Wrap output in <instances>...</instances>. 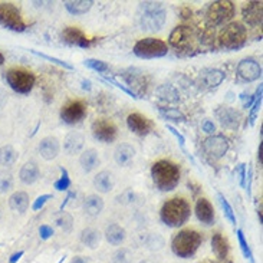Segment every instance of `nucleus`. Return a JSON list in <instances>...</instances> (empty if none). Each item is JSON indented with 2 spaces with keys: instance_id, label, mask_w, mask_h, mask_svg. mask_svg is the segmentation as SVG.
Listing matches in <instances>:
<instances>
[{
  "instance_id": "1",
  "label": "nucleus",
  "mask_w": 263,
  "mask_h": 263,
  "mask_svg": "<svg viewBox=\"0 0 263 263\" xmlns=\"http://www.w3.org/2000/svg\"><path fill=\"white\" fill-rule=\"evenodd\" d=\"M181 170L170 160H158L151 167L153 183L160 192H173L180 183Z\"/></svg>"
},
{
  "instance_id": "2",
  "label": "nucleus",
  "mask_w": 263,
  "mask_h": 263,
  "mask_svg": "<svg viewBox=\"0 0 263 263\" xmlns=\"http://www.w3.org/2000/svg\"><path fill=\"white\" fill-rule=\"evenodd\" d=\"M192 207L190 203L183 197H173L167 200L161 210H160V219L168 228H181L187 220L190 219Z\"/></svg>"
},
{
  "instance_id": "3",
  "label": "nucleus",
  "mask_w": 263,
  "mask_h": 263,
  "mask_svg": "<svg viewBox=\"0 0 263 263\" xmlns=\"http://www.w3.org/2000/svg\"><path fill=\"white\" fill-rule=\"evenodd\" d=\"M140 26L145 32L156 33L167 22V12L161 2H141Z\"/></svg>"
},
{
  "instance_id": "4",
  "label": "nucleus",
  "mask_w": 263,
  "mask_h": 263,
  "mask_svg": "<svg viewBox=\"0 0 263 263\" xmlns=\"http://www.w3.org/2000/svg\"><path fill=\"white\" fill-rule=\"evenodd\" d=\"M203 243V236L194 229L180 230L171 240V250L181 259H189L197 253Z\"/></svg>"
},
{
  "instance_id": "5",
  "label": "nucleus",
  "mask_w": 263,
  "mask_h": 263,
  "mask_svg": "<svg viewBox=\"0 0 263 263\" xmlns=\"http://www.w3.org/2000/svg\"><path fill=\"white\" fill-rule=\"evenodd\" d=\"M219 46L228 51H237L243 48L247 42V30L240 22H230L220 30Z\"/></svg>"
},
{
  "instance_id": "6",
  "label": "nucleus",
  "mask_w": 263,
  "mask_h": 263,
  "mask_svg": "<svg viewBox=\"0 0 263 263\" xmlns=\"http://www.w3.org/2000/svg\"><path fill=\"white\" fill-rule=\"evenodd\" d=\"M233 16H235V5L233 2H229V0L211 2L206 10V20H207V26L210 29L228 23L233 19Z\"/></svg>"
},
{
  "instance_id": "7",
  "label": "nucleus",
  "mask_w": 263,
  "mask_h": 263,
  "mask_svg": "<svg viewBox=\"0 0 263 263\" xmlns=\"http://www.w3.org/2000/svg\"><path fill=\"white\" fill-rule=\"evenodd\" d=\"M5 79L15 92L26 95L35 87L36 77L25 68H10L5 72Z\"/></svg>"
},
{
  "instance_id": "8",
  "label": "nucleus",
  "mask_w": 263,
  "mask_h": 263,
  "mask_svg": "<svg viewBox=\"0 0 263 263\" xmlns=\"http://www.w3.org/2000/svg\"><path fill=\"white\" fill-rule=\"evenodd\" d=\"M132 52L141 59H157L168 53V45L157 37H144L134 45Z\"/></svg>"
},
{
  "instance_id": "9",
  "label": "nucleus",
  "mask_w": 263,
  "mask_h": 263,
  "mask_svg": "<svg viewBox=\"0 0 263 263\" xmlns=\"http://www.w3.org/2000/svg\"><path fill=\"white\" fill-rule=\"evenodd\" d=\"M194 41H196V33L193 27L187 25H178L175 26L171 33L168 36V44L174 48L177 53H189L194 51Z\"/></svg>"
},
{
  "instance_id": "10",
  "label": "nucleus",
  "mask_w": 263,
  "mask_h": 263,
  "mask_svg": "<svg viewBox=\"0 0 263 263\" xmlns=\"http://www.w3.org/2000/svg\"><path fill=\"white\" fill-rule=\"evenodd\" d=\"M0 25L13 32H23L26 29L20 10L13 3H0Z\"/></svg>"
},
{
  "instance_id": "11",
  "label": "nucleus",
  "mask_w": 263,
  "mask_h": 263,
  "mask_svg": "<svg viewBox=\"0 0 263 263\" xmlns=\"http://www.w3.org/2000/svg\"><path fill=\"white\" fill-rule=\"evenodd\" d=\"M121 77L127 84L125 87L128 88L131 92H134L138 98H141L142 94L147 92L149 79L144 70L138 69V68H127L121 72Z\"/></svg>"
},
{
  "instance_id": "12",
  "label": "nucleus",
  "mask_w": 263,
  "mask_h": 263,
  "mask_svg": "<svg viewBox=\"0 0 263 263\" xmlns=\"http://www.w3.org/2000/svg\"><path fill=\"white\" fill-rule=\"evenodd\" d=\"M229 148H230V142L224 135L213 134V135H209L203 141L204 154L207 157L213 158V160H220L221 157H224L228 154Z\"/></svg>"
},
{
  "instance_id": "13",
  "label": "nucleus",
  "mask_w": 263,
  "mask_h": 263,
  "mask_svg": "<svg viewBox=\"0 0 263 263\" xmlns=\"http://www.w3.org/2000/svg\"><path fill=\"white\" fill-rule=\"evenodd\" d=\"M91 131L94 138L105 144H111L117 140L118 128L112 121L109 120H95L91 125Z\"/></svg>"
},
{
  "instance_id": "14",
  "label": "nucleus",
  "mask_w": 263,
  "mask_h": 263,
  "mask_svg": "<svg viewBox=\"0 0 263 263\" xmlns=\"http://www.w3.org/2000/svg\"><path fill=\"white\" fill-rule=\"evenodd\" d=\"M87 115V106L82 101H69L61 108V120L68 125L81 123Z\"/></svg>"
},
{
  "instance_id": "15",
  "label": "nucleus",
  "mask_w": 263,
  "mask_h": 263,
  "mask_svg": "<svg viewBox=\"0 0 263 263\" xmlns=\"http://www.w3.org/2000/svg\"><path fill=\"white\" fill-rule=\"evenodd\" d=\"M214 117L223 128L237 130L242 123V114L232 106H219L214 111Z\"/></svg>"
},
{
  "instance_id": "16",
  "label": "nucleus",
  "mask_w": 263,
  "mask_h": 263,
  "mask_svg": "<svg viewBox=\"0 0 263 263\" xmlns=\"http://www.w3.org/2000/svg\"><path fill=\"white\" fill-rule=\"evenodd\" d=\"M237 75L245 82H253L262 78V66L253 58H245L237 63Z\"/></svg>"
},
{
  "instance_id": "17",
  "label": "nucleus",
  "mask_w": 263,
  "mask_h": 263,
  "mask_svg": "<svg viewBox=\"0 0 263 263\" xmlns=\"http://www.w3.org/2000/svg\"><path fill=\"white\" fill-rule=\"evenodd\" d=\"M127 127L138 137H147L154 130V123L140 112H132L127 117Z\"/></svg>"
},
{
  "instance_id": "18",
  "label": "nucleus",
  "mask_w": 263,
  "mask_h": 263,
  "mask_svg": "<svg viewBox=\"0 0 263 263\" xmlns=\"http://www.w3.org/2000/svg\"><path fill=\"white\" fill-rule=\"evenodd\" d=\"M224 78H226L224 70L219 68H203L199 72V85L206 89H213L221 85Z\"/></svg>"
},
{
  "instance_id": "19",
  "label": "nucleus",
  "mask_w": 263,
  "mask_h": 263,
  "mask_svg": "<svg viewBox=\"0 0 263 263\" xmlns=\"http://www.w3.org/2000/svg\"><path fill=\"white\" fill-rule=\"evenodd\" d=\"M61 37L65 44L72 45V46H78V48H82V49H88L92 45L91 39L81 29L75 26L65 27L62 30Z\"/></svg>"
},
{
  "instance_id": "20",
  "label": "nucleus",
  "mask_w": 263,
  "mask_h": 263,
  "mask_svg": "<svg viewBox=\"0 0 263 263\" xmlns=\"http://www.w3.org/2000/svg\"><path fill=\"white\" fill-rule=\"evenodd\" d=\"M242 16L245 23L249 26H262L263 22V3L262 2H249L242 10Z\"/></svg>"
},
{
  "instance_id": "21",
  "label": "nucleus",
  "mask_w": 263,
  "mask_h": 263,
  "mask_svg": "<svg viewBox=\"0 0 263 263\" xmlns=\"http://www.w3.org/2000/svg\"><path fill=\"white\" fill-rule=\"evenodd\" d=\"M37 151L41 154V157L46 160V161H52L59 156L61 153V142L56 137L53 135H48L41 140L39 145H37Z\"/></svg>"
},
{
  "instance_id": "22",
  "label": "nucleus",
  "mask_w": 263,
  "mask_h": 263,
  "mask_svg": "<svg viewBox=\"0 0 263 263\" xmlns=\"http://www.w3.org/2000/svg\"><path fill=\"white\" fill-rule=\"evenodd\" d=\"M194 211H196L197 219L200 220L203 224H206V226H211V224H214V220H216L214 207H213V204H211L207 199L200 197V199L196 202Z\"/></svg>"
},
{
  "instance_id": "23",
  "label": "nucleus",
  "mask_w": 263,
  "mask_h": 263,
  "mask_svg": "<svg viewBox=\"0 0 263 263\" xmlns=\"http://www.w3.org/2000/svg\"><path fill=\"white\" fill-rule=\"evenodd\" d=\"M84 145H85V137H84V134H81L78 131L69 132L63 140V151L68 156L81 154L82 149H84Z\"/></svg>"
},
{
  "instance_id": "24",
  "label": "nucleus",
  "mask_w": 263,
  "mask_h": 263,
  "mask_svg": "<svg viewBox=\"0 0 263 263\" xmlns=\"http://www.w3.org/2000/svg\"><path fill=\"white\" fill-rule=\"evenodd\" d=\"M135 148L128 142H121L117 145L114 151V160L115 163L120 167H128L131 166V163L135 158Z\"/></svg>"
},
{
  "instance_id": "25",
  "label": "nucleus",
  "mask_w": 263,
  "mask_h": 263,
  "mask_svg": "<svg viewBox=\"0 0 263 263\" xmlns=\"http://www.w3.org/2000/svg\"><path fill=\"white\" fill-rule=\"evenodd\" d=\"M94 187L97 190L98 193L106 194L109 192H112L115 187V178L114 174L108 170H102L99 171L95 177H94Z\"/></svg>"
},
{
  "instance_id": "26",
  "label": "nucleus",
  "mask_w": 263,
  "mask_h": 263,
  "mask_svg": "<svg viewBox=\"0 0 263 263\" xmlns=\"http://www.w3.org/2000/svg\"><path fill=\"white\" fill-rule=\"evenodd\" d=\"M79 164H81V168L84 170V173H92L101 164L99 153L95 148H88L82 151L79 156Z\"/></svg>"
},
{
  "instance_id": "27",
  "label": "nucleus",
  "mask_w": 263,
  "mask_h": 263,
  "mask_svg": "<svg viewBox=\"0 0 263 263\" xmlns=\"http://www.w3.org/2000/svg\"><path fill=\"white\" fill-rule=\"evenodd\" d=\"M82 207H84V213L87 214L88 217H98L104 210L105 203H104V199L101 196L89 194V196L85 197Z\"/></svg>"
},
{
  "instance_id": "28",
  "label": "nucleus",
  "mask_w": 263,
  "mask_h": 263,
  "mask_svg": "<svg viewBox=\"0 0 263 263\" xmlns=\"http://www.w3.org/2000/svg\"><path fill=\"white\" fill-rule=\"evenodd\" d=\"M39 175H41V170H39V166L36 164L35 161H27L25 163L20 171H19V178L23 184L30 185L36 183L39 180Z\"/></svg>"
},
{
  "instance_id": "29",
  "label": "nucleus",
  "mask_w": 263,
  "mask_h": 263,
  "mask_svg": "<svg viewBox=\"0 0 263 263\" xmlns=\"http://www.w3.org/2000/svg\"><path fill=\"white\" fill-rule=\"evenodd\" d=\"M104 236H105L106 242L111 246H120L125 242V239H127V232H125V229H124L123 226H120L118 223H111V224L106 226Z\"/></svg>"
},
{
  "instance_id": "30",
  "label": "nucleus",
  "mask_w": 263,
  "mask_h": 263,
  "mask_svg": "<svg viewBox=\"0 0 263 263\" xmlns=\"http://www.w3.org/2000/svg\"><path fill=\"white\" fill-rule=\"evenodd\" d=\"M211 250H213V253L216 254V257L219 260H224L229 256L230 247H229L228 239L223 236L221 233H219V232H216L211 236Z\"/></svg>"
},
{
  "instance_id": "31",
  "label": "nucleus",
  "mask_w": 263,
  "mask_h": 263,
  "mask_svg": "<svg viewBox=\"0 0 263 263\" xmlns=\"http://www.w3.org/2000/svg\"><path fill=\"white\" fill-rule=\"evenodd\" d=\"M156 94L157 97L164 101L167 104H178L180 102V92H178V88L171 85V84H163L156 89Z\"/></svg>"
},
{
  "instance_id": "32",
  "label": "nucleus",
  "mask_w": 263,
  "mask_h": 263,
  "mask_svg": "<svg viewBox=\"0 0 263 263\" xmlns=\"http://www.w3.org/2000/svg\"><path fill=\"white\" fill-rule=\"evenodd\" d=\"M101 239H102V235L101 232L95 228H87L84 229L79 235V240L84 246H87L88 249H97L99 243H101Z\"/></svg>"
},
{
  "instance_id": "33",
  "label": "nucleus",
  "mask_w": 263,
  "mask_h": 263,
  "mask_svg": "<svg viewBox=\"0 0 263 263\" xmlns=\"http://www.w3.org/2000/svg\"><path fill=\"white\" fill-rule=\"evenodd\" d=\"M63 6L70 15L81 16L91 10V8L94 6V2L92 0H68L63 3Z\"/></svg>"
},
{
  "instance_id": "34",
  "label": "nucleus",
  "mask_w": 263,
  "mask_h": 263,
  "mask_svg": "<svg viewBox=\"0 0 263 263\" xmlns=\"http://www.w3.org/2000/svg\"><path fill=\"white\" fill-rule=\"evenodd\" d=\"M9 206L13 211H18V213H25L29 209V194L25 192H16L10 196L9 199Z\"/></svg>"
},
{
  "instance_id": "35",
  "label": "nucleus",
  "mask_w": 263,
  "mask_h": 263,
  "mask_svg": "<svg viewBox=\"0 0 263 263\" xmlns=\"http://www.w3.org/2000/svg\"><path fill=\"white\" fill-rule=\"evenodd\" d=\"M157 109L160 115L163 118H166L168 121H173V123H185V115L181 109L174 108V106H163L157 105Z\"/></svg>"
},
{
  "instance_id": "36",
  "label": "nucleus",
  "mask_w": 263,
  "mask_h": 263,
  "mask_svg": "<svg viewBox=\"0 0 263 263\" xmlns=\"http://www.w3.org/2000/svg\"><path fill=\"white\" fill-rule=\"evenodd\" d=\"M18 161V151L12 145L0 147V164L5 167L13 166Z\"/></svg>"
},
{
  "instance_id": "37",
  "label": "nucleus",
  "mask_w": 263,
  "mask_h": 263,
  "mask_svg": "<svg viewBox=\"0 0 263 263\" xmlns=\"http://www.w3.org/2000/svg\"><path fill=\"white\" fill-rule=\"evenodd\" d=\"M144 245L151 252H158V250H161L164 247L166 242H164V237L161 236V235H158V233H148L147 236L144 237Z\"/></svg>"
},
{
  "instance_id": "38",
  "label": "nucleus",
  "mask_w": 263,
  "mask_h": 263,
  "mask_svg": "<svg viewBox=\"0 0 263 263\" xmlns=\"http://www.w3.org/2000/svg\"><path fill=\"white\" fill-rule=\"evenodd\" d=\"M56 226L61 229L63 233H70L73 228V217L66 211H61V214L56 217Z\"/></svg>"
},
{
  "instance_id": "39",
  "label": "nucleus",
  "mask_w": 263,
  "mask_h": 263,
  "mask_svg": "<svg viewBox=\"0 0 263 263\" xmlns=\"http://www.w3.org/2000/svg\"><path fill=\"white\" fill-rule=\"evenodd\" d=\"M59 170H61V177L53 183V187H55L58 192H68L70 184H72L69 173H68V170H66L65 167H59Z\"/></svg>"
},
{
  "instance_id": "40",
  "label": "nucleus",
  "mask_w": 263,
  "mask_h": 263,
  "mask_svg": "<svg viewBox=\"0 0 263 263\" xmlns=\"http://www.w3.org/2000/svg\"><path fill=\"white\" fill-rule=\"evenodd\" d=\"M236 235H237V240H239V246H240V250H242L243 256H245L247 260H250V263H254L253 253H252V249H250V246H249L247 240H246L245 233L239 229V230L236 232Z\"/></svg>"
},
{
  "instance_id": "41",
  "label": "nucleus",
  "mask_w": 263,
  "mask_h": 263,
  "mask_svg": "<svg viewBox=\"0 0 263 263\" xmlns=\"http://www.w3.org/2000/svg\"><path fill=\"white\" fill-rule=\"evenodd\" d=\"M134 254L128 247H118L112 253V263H132Z\"/></svg>"
},
{
  "instance_id": "42",
  "label": "nucleus",
  "mask_w": 263,
  "mask_h": 263,
  "mask_svg": "<svg viewBox=\"0 0 263 263\" xmlns=\"http://www.w3.org/2000/svg\"><path fill=\"white\" fill-rule=\"evenodd\" d=\"M217 199H219V203L220 206H221V209L224 211V216H226V219L235 226L236 224V214H235V211H233V207L230 206V203L229 200L223 196L221 193H217Z\"/></svg>"
},
{
  "instance_id": "43",
  "label": "nucleus",
  "mask_w": 263,
  "mask_h": 263,
  "mask_svg": "<svg viewBox=\"0 0 263 263\" xmlns=\"http://www.w3.org/2000/svg\"><path fill=\"white\" fill-rule=\"evenodd\" d=\"M115 200H117V203L124 204V206H131V204H135V203H137V200H138V194L135 193L132 189H127V190H124L121 194H118Z\"/></svg>"
},
{
  "instance_id": "44",
  "label": "nucleus",
  "mask_w": 263,
  "mask_h": 263,
  "mask_svg": "<svg viewBox=\"0 0 263 263\" xmlns=\"http://www.w3.org/2000/svg\"><path fill=\"white\" fill-rule=\"evenodd\" d=\"M84 65L89 68V69L95 70L98 73H104L106 70H109V65L104 61H99V59H94V58H88L84 61Z\"/></svg>"
},
{
  "instance_id": "45",
  "label": "nucleus",
  "mask_w": 263,
  "mask_h": 263,
  "mask_svg": "<svg viewBox=\"0 0 263 263\" xmlns=\"http://www.w3.org/2000/svg\"><path fill=\"white\" fill-rule=\"evenodd\" d=\"M13 174L10 171H0V192L8 193L13 189Z\"/></svg>"
},
{
  "instance_id": "46",
  "label": "nucleus",
  "mask_w": 263,
  "mask_h": 263,
  "mask_svg": "<svg viewBox=\"0 0 263 263\" xmlns=\"http://www.w3.org/2000/svg\"><path fill=\"white\" fill-rule=\"evenodd\" d=\"M259 91H257V97L254 99L253 105L250 106V114H249V121H250V125H253L254 124V120H256V115L259 112V109H260V105H262V84L259 85Z\"/></svg>"
},
{
  "instance_id": "47",
  "label": "nucleus",
  "mask_w": 263,
  "mask_h": 263,
  "mask_svg": "<svg viewBox=\"0 0 263 263\" xmlns=\"http://www.w3.org/2000/svg\"><path fill=\"white\" fill-rule=\"evenodd\" d=\"M29 52L33 53V55H36V56H39V58H44V59H46V61L52 62V63H56V65H59V66H62V68H65V69H69V70L73 69V66H72L70 63H68V62H65V61H62V59H59V58H55V56H49V55H46V53L37 52V51H33V49H30Z\"/></svg>"
},
{
  "instance_id": "48",
  "label": "nucleus",
  "mask_w": 263,
  "mask_h": 263,
  "mask_svg": "<svg viewBox=\"0 0 263 263\" xmlns=\"http://www.w3.org/2000/svg\"><path fill=\"white\" fill-rule=\"evenodd\" d=\"M101 79H102L104 82H106V84H111V85H114V87H117L118 89H121L123 92H125L127 95H130V97H132L134 99H138V97H137V95H135L134 92H131V91L128 89V88L125 87V85H123L121 82H118V81L112 78V77H104V78H101Z\"/></svg>"
},
{
  "instance_id": "49",
  "label": "nucleus",
  "mask_w": 263,
  "mask_h": 263,
  "mask_svg": "<svg viewBox=\"0 0 263 263\" xmlns=\"http://www.w3.org/2000/svg\"><path fill=\"white\" fill-rule=\"evenodd\" d=\"M51 199H53L52 194H42V196H39L35 202H33V204H32V210H35V211L41 210V209H42L45 204L49 202Z\"/></svg>"
},
{
  "instance_id": "50",
  "label": "nucleus",
  "mask_w": 263,
  "mask_h": 263,
  "mask_svg": "<svg viewBox=\"0 0 263 263\" xmlns=\"http://www.w3.org/2000/svg\"><path fill=\"white\" fill-rule=\"evenodd\" d=\"M236 175L239 178V184L242 189L246 187V164L245 163H240L239 166L236 167Z\"/></svg>"
},
{
  "instance_id": "51",
  "label": "nucleus",
  "mask_w": 263,
  "mask_h": 263,
  "mask_svg": "<svg viewBox=\"0 0 263 263\" xmlns=\"http://www.w3.org/2000/svg\"><path fill=\"white\" fill-rule=\"evenodd\" d=\"M39 236L42 240H48V239H51L53 236V229L51 226H48V224H42L41 228H39Z\"/></svg>"
},
{
  "instance_id": "52",
  "label": "nucleus",
  "mask_w": 263,
  "mask_h": 263,
  "mask_svg": "<svg viewBox=\"0 0 263 263\" xmlns=\"http://www.w3.org/2000/svg\"><path fill=\"white\" fill-rule=\"evenodd\" d=\"M167 130H168V131H170L171 134H173V135H174L175 138H177V141H178V144H180V145H181V147L184 148V144H185L184 135H183L181 132L178 131L177 128H174L173 125H167Z\"/></svg>"
},
{
  "instance_id": "53",
  "label": "nucleus",
  "mask_w": 263,
  "mask_h": 263,
  "mask_svg": "<svg viewBox=\"0 0 263 263\" xmlns=\"http://www.w3.org/2000/svg\"><path fill=\"white\" fill-rule=\"evenodd\" d=\"M202 130L203 132H206L209 135H213L216 132V125H214V123L211 120H204L202 124Z\"/></svg>"
},
{
  "instance_id": "54",
  "label": "nucleus",
  "mask_w": 263,
  "mask_h": 263,
  "mask_svg": "<svg viewBox=\"0 0 263 263\" xmlns=\"http://www.w3.org/2000/svg\"><path fill=\"white\" fill-rule=\"evenodd\" d=\"M8 99H9L8 92H6L5 89H2V88H0V109L6 105V104H8Z\"/></svg>"
},
{
  "instance_id": "55",
  "label": "nucleus",
  "mask_w": 263,
  "mask_h": 263,
  "mask_svg": "<svg viewBox=\"0 0 263 263\" xmlns=\"http://www.w3.org/2000/svg\"><path fill=\"white\" fill-rule=\"evenodd\" d=\"M23 250H19V252H16V253H13L12 256H10V259H9V263H18L19 262V259L23 256Z\"/></svg>"
},
{
  "instance_id": "56",
  "label": "nucleus",
  "mask_w": 263,
  "mask_h": 263,
  "mask_svg": "<svg viewBox=\"0 0 263 263\" xmlns=\"http://www.w3.org/2000/svg\"><path fill=\"white\" fill-rule=\"evenodd\" d=\"M70 263H89V260L85 256H75V257H72Z\"/></svg>"
},
{
  "instance_id": "57",
  "label": "nucleus",
  "mask_w": 263,
  "mask_h": 263,
  "mask_svg": "<svg viewBox=\"0 0 263 263\" xmlns=\"http://www.w3.org/2000/svg\"><path fill=\"white\" fill-rule=\"evenodd\" d=\"M72 197H75V193H68V196H66V199H65V200H63V203H62V204H61L59 210L63 211V209L66 207V204H68V202H69Z\"/></svg>"
},
{
  "instance_id": "58",
  "label": "nucleus",
  "mask_w": 263,
  "mask_h": 263,
  "mask_svg": "<svg viewBox=\"0 0 263 263\" xmlns=\"http://www.w3.org/2000/svg\"><path fill=\"white\" fill-rule=\"evenodd\" d=\"M91 81H88V79H82V89L84 91H91Z\"/></svg>"
},
{
  "instance_id": "59",
  "label": "nucleus",
  "mask_w": 263,
  "mask_h": 263,
  "mask_svg": "<svg viewBox=\"0 0 263 263\" xmlns=\"http://www.w3.org/2000/svg\"><path fill=\"white\" fill-rule=\"evenodd\" d=\"M190 16H192V10L189 9V8H184V9L181 10V18L189 19Z\"/></svg>"
},
{
  "instance_id": "60",
  "label": "nucleus",
  "mask_w": 263,
  "mask_h": 263,
  "mask_svg": "<svg viewBox=\"0 0 263 263\" xmlns=\"http://www.w3.org/2000/svg\"><path fill=\"white\" fill-rule=\"evenodd\" d=\"M262 149H263V144L262 141L259 142V148H257V161L259 164H262Z\"/></svg>"
},
{
  "instance_id": "61",
  "label": "nucleus",
  "mask_w": 263,
  "mask_h": 263,
  "mask_svg": "<svg viewBox=\"0 0 263 263\" xmlns=\"http://www.w3.org/2000/svg\"><path fill=\"white\" fill-rule=\"evenodd\" d=\"M138 263H156L154 260H151V259H142V260H140Z\"/></svg>"
},
{
  "instance_id": "62",
  "label": "nucleus",
  "mask_w": 263,
  "mask_h": 263,
  "mask_svg": "<svg viewBox=\"0 0 263 263\" xmlns=\"http://www.w3.org/2000/svg\"><path fill=\"white\" fill-rule=\"evenodd\" d=\"M3 62H5V56H3V53L0 52V65H3Z\"/></svg>"
},
{
  "instance_id": "63",
  "label": "nucleus",
  "mask_w": 263,
  "mask_h": 263,
  "mask_svg": "<svg viewBox=\"0 0 263 263\" xmlns=\"http://www.w3.org/2000/svg\"><path fill=\"white\" fill-rule=\"evenodd\" d=\"M202 263H216V262H213V260H210V259H206V260H203Z\"/></svg>"
}]
</instances>
